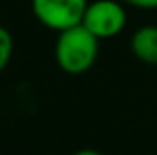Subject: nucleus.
<instances>
[{"mask_svg": "<svg viewBox=\"0 0 157 155\" xmlns=\"http://www.w3.org/2000/svg\"><path fill=\"white\" fill-rule=\"evenodd\" d=\"M13 49H15L13 35L9 33V29L0 26V73L7 68V64L13 57Z\"/></svg>", "mask_w": 157, "mask_h": 155, "instance_id": "5", "label": "nucleus"}, {"mask_svg": "<svg viewBox=\"0 0 157 155\" xmlns=\"http://www.w3.org/2000/svg\"><path fill=\"white\" fill-rule=\"evenodd\" d=\"M122 2L137 9H155L157 7V0H122Z\"/></svg>", "mask_w": 157, "mask_h": 155, "instance_id": "6", "label": "nucleus"}, {"mask_svg": "<svg viewBox=\"0 0 157 155\" xmlns=\"http://www.w3.org/2000/svg\"><path fill=\"white\" fill-rule=\"evenodd\" d=\"M73 155H102V153L97 152V150H90V148H86V150H78V152H75Z\"/></svg>", "mask_w": 157, "mask_h": 155, "instance_id": "7", "label": "nucleus"}, {"mask_svg": "<svg viewBox=\"0 0 157 155\" xmlns=\"http://www.w3.org/2000/svg\"><path fill=\"white\" fill-rule=\"evenodd\" d=\"M126 9L117 0H95L90 2L84 17H82V26L91 31L99 40L117 37L119 33L126 28Z\"/></svg>", "mask_w": 157, "mask_h": 155, "instance_id": "2", "label": "nucleus"}, {"mask_svg": "<svg viewBox=\"0 0 157 155\" xmlns=\"http://www.w3.org/2000/svg\"><path fill=\"white\" fill-rule=\"evenodd\" d=\"M99 57V39L82 24L59 31L55 40V60L59 68L70 75H82L95 64Z\"/></svg>", "mask_w": 157, "mask_h": 155, "instance_id": "1", "label": "nucleus"}, {"mask_svg": "<svg viewBox=\"0 0 157 155\" xmlns=\"http://www.w3.org/2000/svg\"><path fill=\"white\" fill-rule=\"evenodd\" d=\"M90 0H31L35 18L51 31H64L82 22Z\"/></svg>", "mask_w": 157, "mask_h": 155, "instance_id": "3", "label": "nucleus"}, {"mask_svg": "<svg viewBox=\"0 0 157 155\" xmlns=\"http://www.w3.org/2000/svg\"><path fill=\"white\" fill-rule=\"evenodd\" d=\"M130 47L135 59L144 64L157 66V26L139 28L130 39Z\"/></svg>", "mask_w": 157, "mask_h": 155, "instance_id": "4", "label": "nucleus"}]
</instances>
